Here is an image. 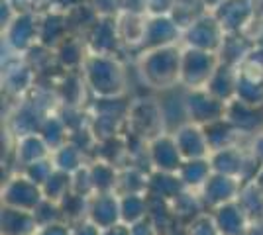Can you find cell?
<instances>
[{"instance_id":"obj_1","label":"cell","mask_w":263,"mask_h":235,"mask_svg":"<svg viewBox=\"0 0 263 235\" xmlns=\"http://www.w3.org/2000/svg\"><path fill=\"white\" fill-rule=\"evenodd\" d=\"M85 80L100 98H116L124 92L126 73L112 53H90L83 63Z\"/></svg>"},{"instance_id":"obj_2","label":"cell","mask_w":263,"mask_h":235,"mask_svg":"<svg viewBox=\"0 0 263 235\" xmlns=\"http://www.w3.org/2000/svg\"><path fill=\"white\" fill-rule=\"evenodd\" d=\"M181 59L183 51H179L175 45H163L147 49L140 61L143 80L152 89H169L181 82Z\"/></svg>"},{"instance_id":"obj_3","label":"cell","mask_w":263,"mask_h":235,"mask_svg":"<svg viewBox=\"0 0 263 235\" xmlns=\"http://www.w3.org/2000/svg\"><path fill=\"white\" fill-rule=\"evenodd\" d=\"M218 65L220 57L214 51L186 47L181 59V82L189 89H206Z\"/></svg>"},{"instance_id":"obj_4","label":"cell","mask_w":263,"mask_h":235,"mask_svg":"<svg viewBox=\"0 0 263 235\" xmlns=\"http://www.w3.org/2000/svg\"><path fill=\"white\" fill-rule=\"evenodd\" d=\"M126 122L130 125L132 135L142 141H152L163 134V112L155 100H136L128 110Z\"/></svg>"},{"instance_id":"obj_5","label":"cell","mask_w":263,"mask_h":235,"mask_svg":"<svg viewBox=\"0 0 263 235\" xmlns=\"http://www.w3.org/2000/svg\"><path fill=\"white\" fill-rule=\"evenodd\" d=\"M228 102L220 100L209 89H189L185 96V110L189 120L198 125H206L226 118Z\"/></svg>"},{"instance_id":"obj_6","label":"cell","mask_w":263,"mask_h":235,"mask_svg":"<svg viewBox=\"0 0 263 235\" xmlns=\"http://www.w3.org/2000/svg\"><path fill=\"white\" fill-rule=\"evenodd\" d=\"M189 47H197L204 51H220L222 41L226 37V30L222 28L214 14H202L186 28L185 32Z\"/></svg>"},{"instance_id":"obj_7","label":"cell","mask_w":263,"mask_h":235,"mask_svg":"<svg viewBox=\"0 0 263 235\" xmlns=\"http://www.w3.org/2000/svg\"><path fill=\"white\" fill-rule=\"evenodd\" d=\"M44 198L45 196L42 186L26 175H20V177H14L12 180H8L4 190H2L4 206L22 208V210H30V212H33Z\"/></svg>"},{"instance_id":"obj_8","label":"cell","mask_w":263,"mask_h":235,"mask_svg":"<svg viewBox=\"0 0 263 235\" xmlns=\"http://www.w3.org/2000/svg\"><path fill=\"white\" fill-rule=\"evenodd\" d=\"M147 157L155 170H163V173H179L181 165L185 163L175 135L169 134H161L147 143Z\"/></svg>"},{"instance_id":"obj_9","label":"cell","mask_w":263,"mask_h":235,"mask_svg":"<svg viewBox=\"0 0 263 235\" xmlns=\"http://www.w3.org/2000/svg\"><path fill=\"white\" fill-rule=\"evenodd\" d=\"M240 188L241 182L238 179L228 177V175H220V173L212 170L209 180L200 188V198H202V204L218 208L222 204H228V202L236 200L238 194H240Z\"/></svg>"},{"instance_id":"obj_10","label":"cell","mask_w":263,"mask_h":235,"mask_svg":"<svg viewBox=\"0 0 263 235\" xmlns=\"http://www.w3.org/2000/svg\"><path fill=\"white\" fill-rule=\"evenodd\" d=\"M236 98L252 106H263V69L243 61L238 67Z\"/></svg>"},{"instance_id":"obj_11","label":"cell","mask_w":263,"mask_h":235,"mask_svg":"<svg viewBox=\"0 0 263 235\" xmlns=\"http://www.w3.org/2000/svg\"><path fill=\"white\" fill-rule=\"evenodd\" d=\"M88 220L95 222L100 229L120 224V196L116 192H100L88 198Z\"/></svg>"},{"instance_id":"obj_12","label":"cell","mask_w":263,"mask_h":235,"mask_svg":"<svg viewBox=\"0 0 263 235\" xmlns=\"http://www.w3.org/2000/svg\"><path fill=\"white\" fill-rule=\"evenodd\" d=\"M175 139L177 145H179V151H181V155H183L185 161H189V159H206L210 155L204 130L198 123L191 122L181 125L175 132Z\"/></svg>"},{"instance_id":"obj_13","label":"cell","mask_w":263,"mask_h":235,"mask_svg":"<svg viewBox=\"0 0 263 235\" xmlns=\"http://www.w3.org/2000/svg\"><path fill=\"white\" fill-rule=\"evenodd\" d=\"M226 118L230 120L232 125L240 134H259V127L263 123L261 106H252V104H246L238 98L228 102Z\"/></svg>"},{"instance_id":"obj_14","label":"cell","mask_w":263,"mask_h":235,"mask_svg":"<svg viewBox=\"0 0 263 235\" xmlns=\"http://www.w3.org/2000/svg\"><path fill=\"white\" fill-rule=\"evenodd\" d=\"M179 37V24L169 18L167 14H159L147 20L145 26V37H143V47L155 49L163 45H173Z\"/></svg>"},{"instance_id":"obj_15","label":"cell","mask_w":263,"mask_h":235,"mask_svg":"<svg viewBox=\"0 0 263 235\" xmlns=\"http://www.w3.org/2000/svg\"><path fill=\"white\" fill-rule=\"evenodd\" d=\"M6 34H8V44L14 49L24 51L33 45L35 39H40V24H35L32 14L22 12V14H16L12 22L6 26Z\"/></svg>"},{"instance_id":"obj_16","label":"cell","mask_w":263,"mask_h":235,"mask_svg":"<svg viewBox=\"0 0 263 235\" xmlns=\"http://www.w3.org/2000/svg\"><path fill=\"white\" fill-rule=\"evenodd\" d=\"M246 159H248V155L236 145L220 149V151H212L209 155L210 167H212L214 173L234 177V179H238L240 182H241V177H243V168H246Z\"/></svg>"},{"instance_id":"obj_17","label":"cell","mask_w":263,"mask_h":235,"mask_svg":"<svg viewBox=\"0 0 263 235\" xmlns=\"http://www.w3.org/2000/svg\"><path fill=\"white\" fill-rule=\"evenodd\" d=\"M214 220L218 225L220 233L222 235H243L246 229L250 227V220L243 213L241 206L238 204V200L222 204L218 208H214Z\"/></svg>"},{"instance_id":"obj_18","label":"cell","mask_w":263,"mask_h":235,"mask_svg":"<svg viewBox=\"0 0 263 235\" xmlns=\"http://www.w3.org/2000/svg\"><path fill=\"white\" fill-rule=\"evenodd\" d=\"M216 10V18L226 30V34H236L243 26H248V20L252 18V6L248 0H224Z\"/></svg>"},{"instance_id":"obj_19","label":"cell","mask_w":263,"mask_h":235,"mask_svg":"<svg viewBox=\"0 0 263 235\" xmlns=\"http://www.w3.org/2000/svg\"><path fill=\"white\" fill-rule=\"evenodd\" d=\"M40 224L35 213L22 208H2V235H35Z\"/></svg>"},{"instance_id":"obj_20","label":"cell","mask_w":263,"mask_h":235,"mask_svg":"<svg viewBox=\"0 0 263 235\" xmlns=\"http://www.w3.org/2000/svg\"><path fill=\"white\" fill-rule=\"evenodd\" d=\"M236 82H238V67H232L228 63L220 61L218 69L214 71V75L209 80L206 89L214 96H218L220 100L230 102L236 98Z\"/></svg>"},{"instance_id":"obj_21","label":"cell","mask_w":263,"mask_h":235,"mask_svg":"<svg viewBox=\"0 0 263 235\" xmlns=\"http://www.w3.org/2000/svg\"><path fill=\"white\" fill-rule=\"evenodd\" d=\"M120 39L118 26L114 18H99L90 28V47L92 53H112L116 41Z\"/></svg>"},{"instance_id":"obj_22","label":"cell","mask_w":263,"mask_h":235,"mask_svg":"<svg viewBox=\"0 0 263 235\" xmlns=\"http://www.w3.org/2000/svg\"><path fill=\"white\" fill-rule=\"evenodd\" d=\"M204 135H206V141H209V149L212 151H220V149H226V147L236 145V139L238 135H241L228 118H222L216 122H210L206 125H202Z\"/></svg>"},{"instance_id":"obj_23","label":"cell","mask_w":263,"mask_h":235,"mask_svg":"<svg viewBox=\"0 0 263 235\" xmlns=\"http://www.w3.org/2000/svg\"><path fill=\"white\" fill-rule=\"evenodd\" d=\"M238 204L241 206L243 213L248 216L250 224H261L263 222V190L255 184V180L252 182H243L238 194Z\"/></svg>"},{"instance_id":"obj_24","label":"cell","mask_w":263,"mask_h":235,"mask_svg":"<svg viewBox=\"0 0 263 235\" xmlns=\"http://www.w3.org/2000/svg\"><path fill=\"white\" fill-rule=\"evenodd\" d=\"M186 186L183 184L181 177L177 173H163V170H155L154 175H149L147 182V194L161 196L165 200H173L185 190Z\"/></svg>"},{"instance_id":"obj_25","label":"cell","mask_w":263,"mask_h":235,"mask_svg":"<svg viewBox=\"0 0 263 235\" xmlns=\"http://www.w3.org/2000/svg\"><path fill=\"white\" fill-rule=\"evenodd\" d=\"M116 26H118V35H120V39L124 44L143 45L147 20L140 12H124L116 20Z\"/></svg>"},{"instance_id":"obj_26","label":"cell","mask_w":263,"mask_h":235,"mask_svg":"<svg viewBox=\"0 0 263 235\" xmlns=\"http://www.w3.org/2000/svg\"><path fill=\"white\" fill-rule=\"evenodd\" d=\"M183 184H185L189 190H198L202 188V184L209 180V177L212 175V167H210L209 157L206 159H189L185 161L179 173H177Z\"/></svg>"},{"instance_id":"obj_27","label":"cell","mask_w":263,"mask_h":235,"mask_svg":"<svg viewBox=\"0 0 263 235\" xmlns=\"http://www.w3.org/2000/svg\"><path fill=\"white\" fill-rule=\"evenodd\" d=\"M51 157V149L45 143V139L40 134H28L20 135L18 139V159L22 161V165H32L35 161H42Z\"/></svg>"},{"instance_id":"obj_28","label":"cell","mask_w":263,"mask_h":235,"mask_svg":"<svg viewBox=\"0 0 263 235\" xmlns=\"http://www.w3.org/2000/svg\"><path fill=\"white\" fill-rule=\"evenodd\" d=\"M252 51V47L243 41V37L236 34H226L222 47H220V61L222 63H228L232 67H240L241 63L248 59Z\"/></svg>"},{"instance_id":"obj_29","label":"cell","mask_w":263,"mask_h":235,"mask_svg":"<svg viewBox=\"0 0 263 235\" xmlns=\"http://www.w3.org/2000/svg\"><path fill=\"white\" fill-rule=\"evenodd\" d=\"M90 179H92V184H95V192L100 194V192H116V184H118V173L112 163L108 161H97L92 163L90 167Z\"/></svg>"},{"instance_id":"obj_30","label":"cell","mask_w":263,"mask_h":235,"mask_svg":"<svg viewBox=\"0 0 263 235\" xmlns=\"http://www.w3.org/2000/svg\"><path fill=\"white\" fill-rule=\"evenodd\" d=\"M122 224L132 225L147 218V194H126L120 196Z\"/></svg>"},{"instance_id":"obj_31","label":"cell","mask_w":263,"mask_h":235,"mask_svg":"<svg viewBox=\"0 0 263 235\" xmlns=\"http://www.w3.org/2000/svg\"><path fill=\"white\" fill-rule=\"evenodd\" d=\"M51 161H53L55 168L71 173V175L81 167H85L83 165V149L77 147L75 143H71V141H67L65 145L51 151Z\"/></svg>"},{"instance_id":"obj_32","label":"cell","mask_w":263,"mask_h":235,"mask_svg":"<svg viewBox=\"0 0 263 235\" xmlns=\"http://www.w3.org/2000/svg\"><path fill=\"white\" fill-rule=\"evenodd\" d=\"M42 190H44V196L47 200L61 202L69 192L73 190V175L55 168L51 173V177L44 182Z\"/></svg>"},{"instance_id":"obj_33","label":"cell","mask_w":263,"mask_h":235,"mask_svg":"<svg viewBox=\"0 0 263 235\" xmlns=\"http://www.w3.org/2000/svg\"><path fill=\"white\" fill-rule=\"evenodd\" d=\"M171 206H173V212H175L177 220L193 222L200 213V210H202V198L195 196L193 192H189V188H185L179 196H175L171 200Z\"/></svg>"},{"instance_id":"obj_34","label":"cell","mask_w":263,"mask_h":235,"mask_svg":"<svg viewBox=\"0 0 263 235\" xmlns=\"http://www.w3.org/2000/svg\"><path fill=\"white\" fill-rule=\"evenodd\" d=\"M186 235H222L216 225L214 216L209 213H198L193 222H189Z\"/></svg>"},{"instance_id":"obj_35","label":"cell","mask_w":263,"mask_h":235,"mask_svg":"<svg viewBox=\"0 0 263 235\" xmlns=\"http://www.w3.org/2000/svg\"><path fill=\"white\" fill-rule=\"evenodd\" d=\"M53 170H55V165L53 161H51V157H49V159H42V161H35L32 165H28L24 175L30 177L33 182H37L40 186H44V182L51 177Z\"/></svg>"},{"instance_id":"obj_36","label":"cell","mask_w":263,"mask_h":235,"mask_svg":"<svg viewBox=\"0 0 263 235\" xmlns=\"http://www.w3.org/2000/svg\"><path fill=\"white\" fill-rule=\"evenodd\" d=\"M73 192H77L81 196H95V184H92V179H90V170L88 167H81L79 170L73 173Z\"/></svg>"},{"instance_id":"obj_37","label":"cell","mask_w":263,"mask_h":235,"mask_svg":"<svg viewBox=\"0 0 263 235\" xmlns=\"http://www.w3.org/2000/svg\"><path fill=\"white\" fill-rule=\"evenodd\" d=\"M130 229H132V235H157V231H155V227L149 218H143L140 222L132 224Z\"/></svg>"},{"instance_id":"obj_38","label":"cell","mask_w":263,"mask_h":235,"mask_svg":"<svg viewBox=\"0 0 263 235\" xmlns=\"http://www.w3.org/2000/svg\"><path fill=\"white\" fill-rule=\"evenodd\" d=\"M71 231H73V235H102V229L95 222H90V220L79 222Z\"/></svg>"},{"instance_id":"obj_39","label":"cell","mask_w":263,"mask_h":235,"mask_svg":"<svg viewBox=\"0 0 263 235\" xmlns=\"http://www.w3.org/2000/svg\"><path fill=\"white\" fill-rule=\"evenodd\" d=\"M35 235H73V231L63 224H49V225H42L40 229H37V233Z\"/></svg>"},{"instance_id":"obj_40","label":"cell","mask_w":263,"mask_h":235,"mask_svg":"<svg viewBox=\"0 0 263 235\" xmlns=\"http://www.w3.org/2000/svg\"><path fill=\"white\" fill-rule=\"evenodd\" d=\"M102 235H132V229L130 225L126 224H114L110 225V227H106V229H102Z\"/></svg>"},{"instance_id":"obj_41","label":"cell","mask_w":263,"mask_h":235,"mask_svg":"<svg viewBox=\"0 0 263 235\" xmlns=\"http://www.w3.org/2000/svg\"><path fill=\"white\" fill-rule=\"evenodd\" d=\"M252 153L257 157V161L263 165V132H259V134L255 135V139H253L252 143Z\"/></svg>"},{"instance_id":"obj_42","label":"cell","mask_w":263,"mask_h":235,"mask_svg":"<svg viewBox=\"0 0 263 235\" xmlns=\"http://www.w3.org/2000/svg\"><path fill=\"white\" fill-rule=\"evenodd\" d=\"M255 184L263 190V167H261V170L257 173V177H255Z\"/></svg>"},{"instance_id":"obj_43","label":"cell","mask_w":263,"mask_h":235,"mask_svg":"<svg viewBox=\"0 0 263 235\" xmlns=\"http://www.w3.org/2000/svg\"><path fill=\"white\" fill-rule=\"evenodd\" d=\"M204 2V6H220L224 0H202Z\"/></svg>"}]
</instances>
